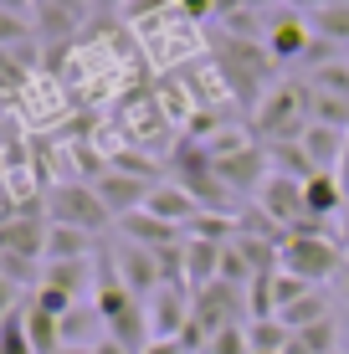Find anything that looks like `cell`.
<instances>
[{"mask_svg": "<svg viewBox=\"0 0 349 354\" xmlns=\"http://www.w3.org/2000/svg\"><path fill=\"white\" fill-rule=\"evenodd\" d=\"M262 46H267V57L278 67H303V57H308V46H314V26H308V16L303 10H262Z\"/></svg>", "mask_w": 349, "mask_h": 354, "instance_id": "cell-5", "label": "cell"}, {"mask_svg": "<svg viewBox=\"0 0 349 354\" xmlns=\"http://www.w3.org/2000/svg\"><path fill=\"white\" fill-rule=\"evenodd\" d=\"M82 257H98V241L77 226H46V262H82Z\"/></svg>", "mask_w": 349, "mask_h": 354, "instance_id": "cell-17", "label": "cell"}, {"mask_svg": "<svg viewBox=\"0 0 349 354\" xmlns=\"http://www.w3.org/2000/svg\"><path fill=\"white\" fill-rule=\"evenodd\" d=\"M26 339H31L36 354H57V349H62V319H52V313H41L31 303V308H26Z\"/></svg>", "mask_w": 349, "mask_h": 354, "instance_id": "cell-19", "label": "cell"}, {"mask_svg": "<svg viewBox=\"0 0 349 354\" xmlns=\"http://www.w3.org/2000/svg\"><path fill=\"white\" fill-rule=\"evenodd\" d=\"M93 354H129V349H124V344H118V339H108V334H103V339H98V344H93Z\"/></svg>", "mask_w": 349, "mask_h": 354, "instance_id": "cell-41", "label": "cell"}, {"mask_svg": "<svg viewBox=\"0 0 349 354\" xmlns=\"http://www.w3.org/2000/svg\"><path fill=\"white\" fill-rule=\"evenodd\" d=\"M308 26H314V36H323V41L344 46L349 41V0H334V6H323L308 16Z\"/></svg>", "mask_w": 349, "mask_h": 354, "instance_id": "cell-21", "label": "cell"}, {"mask_svg": "<svg viewBox=\"0 0 349 354\" xmlns=\"http://www.w3.org/2000/svg\"><path fill=\"white\" fill-rule=\"evenodd\" d=\"M57 354H93V349H72V344H62V349H57Z\"/></svg>", "mask_w": 349, "mask_h": 354, "instance_id": "cell-44", "label": "cell"}, {"mask_svg": "<svg viewBox=\"0 0 349 354\" xmlns=\"http://www.w3.org/2000/svg\"><path fill=\"white\" fill-rule=\"evenodd\" d=\"M287 10H303V16H314V10H323V6H334V0H283Z\"/></svg>", "mask_w": 349, "mask_h": 354, "instance_id": "cell-38", "label": "cell"}, {"mask_svg": "<svg viewBox=\"0 0 349 354\" xmlns=\"http://www.w3.org/2000/svg\"><path fill=\"white\" fill-rule=\"evenodd\" d=\"M0 277H6V283H16L21 292H36V288H41V267H36V257H16V252H0Z\"/></svg>", "mask_w": 349, "mask_h": 354, "instance_id": "cell-24", "label": "cell"}, {"mask_svg": "<svg viewBox=\"0 0 349 354\" xmlns=\"http://www.w3.org/2000/svg\"><path fill=\"white\" fill-rule=\"evenodd\" d=\"M118 236L139 241V247H149V252H164V247H175V241H185V231L160 221V216H149V211H134V216L118 221Z\"/></svg>", "mask_w": 349, "mask_h": 354, "instance_id": "cell-15", "label": "cell"}, {"mask_svg": "<svg viewBox=\"0 0 349 354\" xmlns=\"http://www.w3.org/2000/svg\"><path fill=\"white\" fill-rule=\"evenodd\" d=\"M144 354H196V349H190L185 339H154V344L144 349Z\"/></svg>", "mask_w": 349, "mask_h": 354, "instance_id": "cell-37", "label": "cell"}, {"mask_svg": "<svg viewBox=\"0 0 349 354\" xmlns=\"http://www.w3.org/2000/svg\"><path fill=\"white\" fill-rule=\"evenodd\" d=\"M108 165H113L118 175H134V180H149V185H160V165L144 160L139 149H113V154H108Z\"/></svg>", "mask_w": 349, "mask_h": 354, "instance_id": "cell-27", "label": "cell"}, {"mask_svg": "<svg viewBox=\"0 0 349 354\" xmlns=\"http://www.w3.org/2000/svg\"><path fill=\"white\" fill-rule=\"evenodd\" d=\"M124 6H129V0H93V10H98V16H124Z\"/></svg>", "mask_w": 349, "mask_h": 354, "instance_id": "cell-39", "label": "cell"}, {"mask_svg": "<svg viewBox=\"0 0 349 354\" xmlns=\"http://www.w3.org/2000/svg\"><path fill=\"white\" fill-rule=\"evenodd\" d=\"M144 308H149L154 339H185V328H190V292H185V288L164 283L149 303H144Z\"/></svg>", "mask_w": 349, "mask_h": 354, "instance_id": "cell-7", "label": "cell"}, {"mask_svg": "<svg viewBox=\"0 0 349 354\" xmlns=\"http://www.w3.org/2000/svg\"><path fill=\"white\" fill-rule=\"evenodd\" d=\"M339 298L349 303V267H344V272H339Z\"/></svg>", "mask_w": 349, "mask_h": 354, "instance_id": "cell-43", "label": "cell"}, {"mask_svg": "<svg viewBox=\"0 0 349 354\" xmlns=\"http://www.w3.org/2000/svg\"><path fill=\"white\" fill-rule=\"evenodd\" d=\"M144 211L160 216V221H170V226H180V231H190V221L200 216V205H196V195H190L185 185H175V180L164 185L160 180V185L149 190V201H144Z\"/></svg>", "mask_w": 349, "mask_h": 354, "instance_id": "cell-11", "label": "cell"}, {"mask_svg": "<svg viewBox=\"0 0 349 354\" xmlns=\"http://www.w3.org/2000/svg\"><path fill=\"white\" fill-rule=\"evenodd\" d=\"M98 201L108 205V216L113 221H124V216H134V211H144V201H149V180H134V175H118V169H108V175L98 180Z\"/></svg>", "mask_w": 349, "mask_h": 354, "instance_id": "cell-9", "label": "cell"}, {"mask_svg": "<svg viewBox=\"0 0 349 354\" xmlns=\"http://www.w3.org/2000/svg\"><path fill=\"white\" fill-rule=\"evenodd\" d=\"M221 252L226 241H206V236H185V288L200 292L221 277Z\"/></svg>", "mask_w": 349, "mask_h": 354, "instance_id": "cell-12", "label": "cell"}, {"mask_svg": "<svg viewBox=\"0 0 349 354\" xmlns=\"http://www.w3.org/2000/svg\"><path fill=\"white\" fill-rule=\"evenodd\" d=\"M21 82H26V62H21V57H10V52H0V93L21 88Z\"/></svg>", "mask_w": 349, "mask_h": 354, "instance_id": "cell-32", "label": "cell"}, {"mask_svg": "<svg viewBox=\"0 0 349 354\" xmlns=\"http://www.w3.org/2000/svg\"><path fill=\"white\" fill-rule=\"evenodd\" d=\"M0 252L46 262V226L36 221V216H10V221H0Z\"/></svg>", "mask_w": 349, "mask_h": 354, "instance_id": "cell-14", "label": "cell"}, {"mask_svg": "<svg viewBox=\"0 0 349 354\" xmlns=\"http://www.w3.org/2000/svg\"><path fill=\"white\" fill-rule=\"evenodd\" d=\"M278 319H283L287 328H293V334H298V328H308V324H323V319H329V298H323V292L314 288L308 298H298L293 308H283Z\"/></svg>", "mask_w": 349, "mask_h": 354, "instance_id": "cell-23", "label": "cell"}, {"mask_svg": "<svg viewBox=\"0 0 349 354\" xmlns=\"http://www.w3.org/2000/svg\"><path fill=\"white\" fill-rule=\"evenodd\" d=\"M175 10L190 21V26H196V21H211V16H216V0H180Z\"/></svg>", "mask_w": 349, "mask_h": 354, "instance_id": "cell-36", "label": "cell"}, {"mask_svg": "<svg viewBox=\"0 0 349 354\" xmlns=\"http://www.w3.org/2000/svg\"><path fill=\"white\" fill-rule=\"evenodd\" d=\"M298 144H303V154L314 160V169H319V175H334V169H339V160H344V144H349V133H344V129H329V124H308Z\"/></svg>", "mask_w": 349, "mask_h": 354, "instance_id": "cell-13", "label": "cell"}, {"mask_svg": "<svg viewBox=\"0 0 349 354\" xmlns=\"http://www.w3.org/2000/svg\"><path fill=\"white\" fill-rule=\"evenodd\" d=\"M308 88L314 93H329V97H349V62H339V57H334V62H323L319 72H308Z\"/></svg>", "mask_w": 349, "mask_h": 354, "instance_id": "cell-25", "label": "cell"}, {"mask_svg": "<svg viewBox=\"0 0 349 354\" xmlns=\"http://www.w3.org/2000/svg\"><path fill=\"white\" fill-rule=\"evenodd\" d=\"M108 262H113V272H118V283H124L129 292H134L139 303H149L154 292L164 288V272H160V257H154L149 247H139V241H129V236H113L108 241Z\"/></svg>", "mask_w": 349, "mask_h": 354, "instance_id": "cell-6", "label": "cell"}, {"mask_svg": "<svg viewBox=\"0 0 349 354\" xmlns=\"http://www.w3.org/2000/svg\"><path fill=\"white\" fill-rule=\"evenodd\" d=\"M339 247H349V205H344V216H339Z\"/></svg>", "mask_w": 349, "mask_h": 354, "instance_id": "cell-42", "label": "cell"}, {"mask_svg": "<svg viewBox=\"0 0 349 354\" xmlns=\"http://www.w3.org/2000/svg\"><path fill=\"white\" fill-rule=\"evenodd\" d=\"M252 205H257L267 221H278L287 231L293 221H303V185L287 180V175H267V185L257 190V201H252Z\"/></svg>", "mask_w": 349, "mask_h": 354, "instance_id": "cell-8", "label": "cell"}, {"mask_svg": "<svg viewBox=\"0 0 349 354\" xmlns=\"http://www.w3.org/2000/svg\"><path fill=\"white\" fill-rule=\"evenodd\" d=\"M46 216H52L57 226L88 231V236H103V231L113 226V216H108V205L98 201V190L77 185V180H62V185L46 190Z\"/></svg>", "mask_w": 349, "mask_h": 354, "instance_id": "cell-4", "label": "cell"}, {"mask_svg": "<svg viewBox=\"0 0 349 354\" xmlns=\"http://www.w3.org/2000/svg\"><path fill=\"white\" fill-rule=\"evenodd\" d=\"M26 303H31L26 292H21L16 283H6V277H0V324H6L10 313H21V308H26Z\"/></svg>", "mask_w": 349, "mask_h": 354, "instance_id": "cell-33", "label": "cell"}, {"mask_svg": "<svg viewBox=\"0 0 349 354\" xmlns=\"http://www.w3.org/2000/svg\"><path fill=\"white\" fill-rule=\"evenodd\" d=\"M334 180H339V190H344V201H349V144H344V160H339V169H334Z\"/></svg>", "mask_w": 349, "mask_h": 354, "instance_id": "cell-40", "label": "cell"}, {"mask_svg": "<svg viewBox=\"0 0 349 354\" xmlns=\"http://www.w3.org/2000/svg\"><path fill=\"white\" fill-rule=\"evenodd\" d=\"M216 62H221L226 93H232L236 103H247V108H257L262 97H267V88H278V82H272L278 62L267 57L262 36H216Z\"/></svg>", "mask_w": 349, "mask_h": 354, "instance_id": "cell-1", "label": "cell"}, {"mask_svg": "<svg viewBox=\"0 0 349 354\" xmlns=\"http://www.w3.org/2000/svg\"><path fill=\"white\" fill-rule=\"evenodd\" d=\"M303 129H308V82L303 77H283L278 88H267V97L252 108V133L262 144L303 139Z\"/></svg>", "mask_w": 349, "mask_h": 354, "instance_id": "cell-2", "label": "cell"}, {"mask_svg": "<svg viewBox=\"0 0 349 354\" xmlns=\"http://www.w3.org/2000/svg\"><path fill=\"white\" fill-rule=\"evenodd\" d=\"M26 308H31V303H26ZM26 308L10 313V319L0 324V354H36L31 339H26Z\"/></svg>", "mask_w": 349, "mask_h": 354, "instance_id": "cell-28", "label": "cell"}, {"mask_svg": "<svg viewBox=\"0 0 349 354\" xmlns=\"http://www.w3.org/2000/svg\"><path fill=\"white\" fill-rule=\"evenodd\" d=\"M283 272H293V277H303L308 288H319V283H339V272H344V247H339V236H287L283 241Z\"/></svg>", "mask_w": 349, "mask_h": 354, "instance_id": "cell-3", "label": "cell"}, {"mask_svg": "<svg viewBox=\"0 0 349 354\" xmlns=\"http://www.w3.org/2000/svg\"><path fill=\"white\" fill-rule=\"evenodd\" d=\"M180 0H129L124 6V21H144V16H154V10H175Z\"/></svg>", "mask_w": 349, "mask_h": 354, "instance_id": "cell-34", "label": "cell"}, {"mask_svg": "<svg viewBox=\"0 0 349 354\" xmlns=\"http://www.w3.org/2000/svg\"><path fill=\"white\" fill-rule=\"evenodd\" d=\"M308 292H314V288H308L303 277L283 272V267L272 272V303H278V313H283V308H293V303H298V298H308Z\"/></svg>", "mask_w": 349, "mask_h": 354, "instance_id": "cell-29", "label": "cell"}, {"mask_svg": "<svg viewBox=\"0 0 349 354\" xmlns=\"http://www.w3.org/2000/svg\"><path fill=\"white\" fill-rule=\"evenodd\" d=\"M31 36H36V26H31V21H21V16H6V10H0V52L21 57V62L31 67Z\"/></svg>", "mask_w": 349, "mask_h": 354, "instance_id": "cell-22", "label": "cell"}, {"mask_svg": "<svg viewBox=\"0 0 349 354\" xmlns=\"http://www.w3.org/2000/svg\"><path fill=\"white\" fill-rule=\"evenodd\" d=\"M262 149H267L272 175H287V180H298V185H308V180L319 175L314 160L303 154V144H298V139H287V144H262Z\"/></svg>", "mask_w": 349, "mask_h": 354, "instance_id": "cell-18", "label": "cell"}, {"mask_svg": "<svg viewBox=\"0 0 349 354\" xmlns=\"http://www.w3.org/2000/svg\"><path fill=\"white\" fill-rule=\"evenodd\" d=\"M339 354H349V349H339Z\"/></svg>", "mask_w": 349, "mask_h": 354, "instance_id": "cell-45", "label": "cell"}, {"mask_svg": "<svg viewBox=\"0 0 349 354\" xmlns=\"http://www.w3.org/2000/svg\"><path fill=\"white\" fill-rule=\"evenodd\" d=\"M298 344H303L308 354H339V324H334V319H323V324L298 328Z\"/></svg>", "mask_w": 349, "mask_h": 354, "instance_id": "cell-26", "label": "cell"}, {"mask_svg": "<svg viewBox=\"0 0 349 354\" xmlns=\"http://www.w3.org/2000/svg\"><path fill=\"white\" fill-rule=\"evenodd\" d=\"M31 303H36L41 313H52V319H67V313L77 308V298H67V292H57V288H36Z\"/></svg>", "mask_w": 349, "mask_h": 354, "instance_id": "cell-31", "label": "cell"}, {"mask_svg": "<svg viewBox=\"0 0 349 354\" xmlns=\"http://www.w3.org/2000/svg\"><path fill=\"white\" fill-rule=\"evenodd\" d=\"M206 354H252L247 344V324H232V328H221V334L206 344Z\"/></svg>", "mask_w": 349, "mask_h": 354, "instance_id": "cell-30", "label": "cell"}, {"mask_svg": "<svg viewBox=\"0 0 349 354\" xmlns=\"http://www.w3.org/2000/svg\"><path fill=\"white\" fill-rule=\"evenodd\" d=\"M287 339H293V328H287L283 319H252V324H247V344H252V354H283Z\"/></svg>", "mask_w": 349, "mask_h": 354, "instance_id": "cell-20", "label": "cell"}, {"mask_svg": "<svg viewBox=\"0 0 349 354\" xmlns=\"http://www.w3.org/2000/svg\"><path fill=\"white\" fill-rule=\"evenodd\" d=\"M344 190H339V180L334 175H314L303 185V216H314V221H339L344 216Z\"/></svg>", "mask_w": 349, "mask_h": 354, "instance_id": "cell-16", "label": "cell"}, {"mask_svg": "<svg viewBox=\"0 0 349 354\" xmlns=\"http://www.w3.org/2000/svg\"><path fill=\"white\" fill-rule=\"evenodd\" d=\"M41 288H57L67 298H93L98 288V257H82V262H41Z\"/></svg>", "mask_w": 349, "mask_h": 354, "instance_id": "cell-10", "label": "cell"}, {"mask_svg": "<svg viewBox=\"0 0 349 354\" xmlns=\"http://www.w3.org/2000/svg\"><path fill=\"white\" fill-rule=\"evenodd\" d=\"M41 6H52V10H62V16L77 26V21H88L93 16V0H41Z\"/></svg>", "mask_w": 349, "mask_h": 354, "instance_id": "cell-35", "label": "cell"}]
</instances>
